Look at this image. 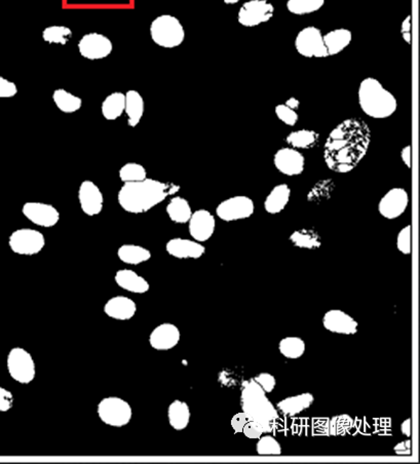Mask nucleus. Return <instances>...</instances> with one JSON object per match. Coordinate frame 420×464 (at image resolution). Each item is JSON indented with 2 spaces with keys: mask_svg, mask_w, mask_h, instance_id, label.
<instances>
[{
  "mask_svg": "<svg viewBox=\"0 0 420 464\" xmlns=\"http://www.w3.org/2000/svg\"><path fill=\"white\" fill-rule=\"evenodd\" d=\"M274 112H276V117L286 126H294L298 122V113H297L296 110L292 109L289 106L286 105V104H280V105L276 106Z\"/></svg>",
  "mask_w": 420,
  "mask_h": 464,
  "instance_id": "obj_41",
  "label": "nucleus"
},
{
  "mask_svg": "<svg viewBox=\"0 0 420 464\" xmlns=\"http://www.w3.org/2000/svg\"><path fill=\"white\" fill-rule=\"evenodd\" d=\"M256 452L262 456H278L281 454V446L274 436H262L258 438Z\"/></svg>",
  "mask_w": 420,
  "mask_h": 464,
  "instance_id": "obj_40",
  "label": "nucleus"
},
{
  "mask_svg": "<svg viewBox=\"0 0 420 464\" xmlns=\"http://www.w3.org/2000/svg\"><path fill=\"white\" fill-rule=\"evenodd\" d=\"M401 34L404 41L410 45L411 43V16H407L406 19L402 22Z\"/></svg>",
  "mask_w": 420,
  "mask_h": 464,
  "instance_id": "obj_48",
  "label": "nucleus"
},
{
  "mask_svg": "<svg viewBox=\"0 0 420 464\" xmlns=\"http://www.w3.org/2000/svg\"><path fill=\"white\" fill-rule=\"evenodd\" d=\"M323 325L327 331L339 335H355L359 324L352 316L340 309H331L323 316Z\"/></svg>",
  "mask_w": 420,
  "mask_h": 464,
  "instance_id": "obj_18",
  "label": "nucleus"
},
{
  "mask_svg": "<svg viewBox=\"0 0 420 464\" xmlns=\"http://www.w3.org/2000/svg\"><path fill=\"white\" fill-rule=\"evenodd\" d=\"M25 218L39 227L50 228L60 220L59 211L50 204L41 202H27L22 207Z\"/></svg>",
  "mask_w": 420,
  "mask_h": 464,
  "instance_id": "obj_13",
  "label": "nucleus"
},
{
  "mask_svg": "<svg viewBox=\"0 0 420 464\" xmlns=\"http://www.w3.org/2000/svg\"><path fill=\"white\" fill-rule=\"evenodd\" d=\"M409 204L407 191L401 187H394L387 191L378 203V212L383 218L394 220L405 213Z\"/></svg>",
  "mask_w": 420,
  "mask_h": 464,
  "instance_id": "obj_14",
  "label": "nucleus"
},
{
  "mask_svg": "<svg viewBox=\"0 0 420 464\" xmlns=\"http://www.w3.org/2000/svg\"><path fill=\"white\" fill-rule=\"evenodd\" d=\"M254 211L255 205L249 196L237 195L221 202L217 207L216 215L225 222H234L250 218Z\"/></svg>",
  "mask_w": 420,
  "mask_h": 464,
  "instance_id": "obj_10",
  "label": "nucleus"
},
{
  "mask_svg": "<svg viewBox=\"0 0 420 464\" xmlns=\"http://www.w3.org/2000/svg\"><path fill=\"white\" fill-rule=\"evenodd\" d=\"M18 94L17 85L0 76V99L13 98Z\"/></svg>",
  "mask_w": 420,
  "mask_h": 464,
  "instance_id": "obj_44",
  "label": "nucleus"
},
{
  "mask_svg": "<svg viewBox=\"0 0 420 464\" xmlns=\"http://www.w3.org/2000/svg\"><path fill=\"white\" fill-rule=\"evenodd\" d=\"M9 246L14 253L22 256L38 255L45 247V237L38 230L20 228L9 237Z\"/></svg>",
  "mask_w": 420,
  "mask_h": 464,
  "instance_id": "obj_8",
  "label": "nucleus"
},
{
  "mask_svg": "<svg viewBox=\"0 0 420 464\" xmlns=\"http://www.w3.org/2000/svg\"><path fill=\"white\" fill-rule=\"evenodd\" d=\"M71 38H72V31L66 26L55 25V26L47 27L43 31V41L53 45H65Z\"/></svg>",
  "mask_w": 420,
  "mask_h": 464,
  "instance_id": "obj_39",
  "label": "nucleus"
},
{
  "mask_svg": "<svg viewBox=\"0 0 420 464\" xmlns=\"http://www.w3.org/2000/svg\"><path fill=\"white\" fill-rule=\"evenodd\" d=\"M53 101L58 109L64 113H75L82 108V99L64 89H58L53 93Z\"/></svg>",
  "mask_w": 420,
  "mask_h": 464,
  "instance_id": "obj_33",
  "label": "nucleus"
},
{
  "mask_svg": "<svg viewBox=\"0 0 420 464\" xmlns=\"http://www.w3.org/2000/svg\"><path fill=\"white\" fill-rule=\"evenodd\" d=\"M168 218L176 224L188 223L193 212L188 200L181 196L173 195L166 207Z\"/></svg>",
  "mask_w": 420,
  "mask_h": 464,
  "instance_id": "obj_30",
  "label": "nucleus"
},
{
  "mask_svg": "<svg viewBox=\"0 0 420 464\" xmlns=\"http://www.w3.org/2000/svg\"><path fill=\"white\" fill-rule=\"evenodd\" d=\"M241 406L248 419L259 424L264 433L274 431L279 419L278 410L253 378L242 384Z\"/></svg>",
  "mask_w": 420,
  "mask_h": 464,
  "instance_id": "obj_3",
  "label": "nucleus"
},
{
  "mask_svg": "<svg viewBox=\"0 0 420 464\" xmlns=\"http://www.w3.org/2000/svg\"><path fill=\"white\" fill-rule=\"evenodd\" d=\"M335 188V183L332 179L320 180L308 193V202L318 205L330 200Z\"/></svg>",
  "mask_w": 420,
  "mask_h": 464,
  "instance_id": "obj_35",
  "label": "nucleus"
},
{
  "mask_svg": "<svg viewBox=\"0 0 420 464\" xmlns=\"http://www.w3.org/2000/svg\"><path fill=\"white\" fill-rule=\"evenodd\" d=\"M223 2L226 4H235L237 2L241 1V0H222Z\"/></svg>",
  "mask_w": 420,
  "mask_h": 464,
  "instance_id": "obj_53",
  "label": "nucleus"
},
{
  "mask_svg": "<svg viewBox=\"0 0 420 464\" xmlns=\"http://www.w3.org/2000/svg\"><path fill=\"white\" fill-rule=\"evenodd\" d=\"M328 56L340 54L352 43V34L348 29L338 28L331 30L323 36Z\"/></svg>",
  "mask_w": 420,
  "mask_h": 464,
  "instance_id": "obj_26",
  "label": "nucleus"
},
{
  "mask_svg": "<svg viewBox=\"0 0 420 464\" xmlns=\"http://www.w3.org/2000/svg\"><path fill=\"white\" fill-rule=\"evenodd\" d=\"M14 405V396L10 390L0 387V412H8Z\"/></svg>",
  "mask_w": 420,
  "mask_h": 464,
  "instance_id": "obj_45",
  "label": "nucleus"
},
{
  "mask_svg": "<svg viewBox=\"0 0 420 464\" xmlns=\"http://www.w3.org/2000/svg\"><path fill=\"white\" fill-rule=\"evenodd\" d=\"M190 409L185 401L175 399L168 408V420L175 431H183L190 422Z\"/></svg>",
  "mask_w": 420,
  "mask_h": 464,
  "instance_id": "obj_27",
  "label": "nucleus"
},
{
  "mask_svg": "<svg viewBox=\"0 0 420 464\" xmlns=\"http://www.w3.org/2000/svg\"><path fill=\"white\" fill-rule=\"evenodd\" d=\"M371 143V130L363 119L341 122L328 136L324 145L327 167L339 174L354 170L363 161Z\"/></svg>",
  "mask_w": 420,
  "mask_h": 464,
  "instance_id": "obj_1",
  "label": "nucleus"
},
{
  "mask_svg": "<svg viewBox=\"0 0 420 464\" xmlns=\"http://www.w3.org/2000/svg\"><path fill=\"white\" fill-rule=\"evenodd\" d=\"M243 433L247 438H252V440H255V438L256 440H258L260 436H263L264 431H263V429L259 424L249 420V421L247 422L246 426H244Z\"/></svg>",
  "mask_w": 420,
  "mask_h": 464,
  "instance_id": "obj_46",
  "label": "nucleus"
},
{
  "mask_svg": "<svg viewBox=\"0 0 420 464\" xmlns=\"http://www.w3.org/2000/svg\"><path fill=\"white\" fill-rule=\"evenodd\" d=\"M9 374L21 384H29L36 375V362L26 350L15 347L9 352L6 359Z\"/></svg>",
  "mask_w": 420,
  "mask_h": 464,
  "instance_id": "obj_7",
  "label": "nucleus"
},
{
  "mask_svg": "<svg viewBox=\"0 0 420 464\" xmlns=\"http://www.w3.org/2000/svg\"><path fill=\"white\" fill-rule=\"evenodd\" d=\"M114 281L122 290L134 294H144L150 288L149 281L131 269L119 270L115 274Z\"/></svg>",
  "mask_w": 420,
  "mask_h": 464,
  "instance_id": "obj_23",
  "label": "nucleus"
},
{
  "mask_svg": "<svg viewBox=\"0 0 420 464\" xmlns=\"http://www.w3.org/2000/svg\"><path fill=\"white\" fill-rule=\"evenodd\" d=\"M249 421L248 417L244 412L237 413L232 420V426L235 433H243L244 426Z\"/></svg>",
  "mask_w": 420,
  "mask_h": 464,
  "instance_id": "obj_47",
  "label": "nucleus"
},
{
  "mask_svg": "<svg viewBox=\"0 0 420 464\" xmlns=\"http://www.w3.org/2000/svg\"><path fill=\"white\" fill-rule=\"evenodd\" d=\"M179 190L180 186L176 184L146 178L142 181L124 183L117 193V202L126 213L144 214Z\"/></svg>",
  "mask_w": 420,
  "mask_h": 464,
  "instance_id": "obj_2",
  "label": "nucleus"
},
{
  "mask_svg": "<svg viewBox=\"0 0 420 464\" xmlns=\"http://www.w3.org/2000/svg\"><path fill=\"white\" fill-rule=\"evenodd\" d=\"M324 4L325 0H288L287 9L293 15L303 16L320 11Z\"/></svg>",
  "mask_w": 420,
  "mask_h": 464,
  "instance_id": "obj_36",
  "label": "nucleus"
},
{
  "mask_svg": "<svg viewBox=\"0 0 420 464\" xmlns=\"http://www.w3.org/2000/svg\"><path fill=\"white\" fill-rule=\"evenodd\" d=\"M357 100L362 112L374 119L391 117L398 108L396 97L374 77L362 80L357 91Z\"/></svg>",
  "mask_w": 420,
  "mask_h": 464,
  "instance_id": "obj_4",
  "label": "nucleus"
},
{
  "mask_svg": "<svg viewBox=\"0 0 420 464\" xmlns=\"http://www.w3.org/2000/svg\"><path fill=\"white\" fill-rule=\"evenodd\" d=\"M286 105L289 106L290 108H292V109L297 110L299 108L300 106V102L298 99L294 98V97H292V98L288 99L287 102L285 103Z\"/></svg>",
  "mask_w": 420,
  "mask_h": 464,
  "instance_id": "obj_52",
  "label": "nucleus"
},
{
  "mask_svg": "<svg viewBox=\"0 0 420 464\" xmlns=\"http://www.w3.org/2000/svg\"><path fill=\"white\" fill-rule=\"evenodd\" d=\"M180 336L181 334L177 325L163 323L154 328V331L150 333L149 344L154 350L165 352L176 347L180 341Z\"/></svg>",
  "mask_w": 420,
  "mask_h": 464,
  "instance_id": "obj_20",
  "label": "nucleus"
},
{
  "mask_svg": "<svg viewBox=\"0 0 420 464\" xmlns=\"http://www.w3.org/2000/svg\"><path fill=\"white\" fill-rule=\"evenodd\" d=\"M78 52L92 61L105 59L112 53L113 45L109 38L97 32L85 34L78 41Z\"/></svg>",
  "mask_w": 420,
  "mask_h": 464,
  "instance_id": "obj_12",
  "label": "nucleus"
},
{
  "mask_svg": "<svg viewBox=\"0 0 420 464\" xmlns=\"http://www.w3.org/2000/svg\"><path fill=\"white\" fill-rule=\"evenodd\" d=\"M119 177L122 183L142 181L147 178V171L141 163H126L119 168Z\"/></svg>",
  "mask_w": 420,
  "mask_h": 464,
  "instance_id": "obj_37",
  "label": "nucleus"
},
{
  "mask_svg": "<svg viewBox=\"0 0 420 464\" xmlns=\"http://www.w3.org/2000/svg\"><path fill=\"white\" fill-rule=\"evenodd\" d=\"M401 433H403L404 436H408V438L411 436V420L409 418L406 419L405 421L402 422Z\"/></svg>",
  "mask_w": 420,
  "mask_h": 464,
  "instance_id": "obj_51",
  "label": "nucleus"
},
{
  "mask_svg": "<svg viewBox=\"0 0 420 464\" xmlns=\"http://www.w3.org/2000/svg\"><path fill=\"white\" fill-rule=\"evenodd\" d=\"M274 167L279 172L288 177L299 176L306 168L303 154L292 147H284L274 156Z\"/></svg>",
  "mask_w": 420,
  "mask_h": 464,
  "instance_id": "obj_16",
  "label": "nucleus"
},
{
  "mask_svg": "<svg viewBox=\"0 0 420 464\" xmlns=\"http://www.w3.org/2000/svg\"><path fill=\"white\" fill-rule=\"evenodd\" d=\"M124 112L130 128H136L140 124L145 112V102L139 92L130 90L126 92Z\"/></svg>",
  "mask_w": 420,
  "mask_h": 464,
  "instance_id": "obj_25",
  "label": "nucleus"
},
{
  "mask_svg": "<svg viewBox=\"0 0 420 464\" xmlns=\"http://www.w3.org/2000/svg\"><path fill=\"white\" fill-rule=\"evenodd\" d=\"M401 158H402V161H403V163H405L406 167H407L408 168H411V146H410V145H408V146L404 147V149H402Z\"/></svg>",
  "mask_w": 420,
  "mask_h": 464,
  "instance_id": "obj_50",
  "label": "nucleus"
},
{
  "mask_svg": "<svg viewBox=\"0 0 420 464\" xmlns=\"http://www.w3.org/2000/svg\"><path fill=\"white\" fill-rule=\"evenodd\" d=\"M137 306L131 298L115 296L110 298L104 306L106 315L117 320H129L136 315Z\"/></svg>",
  "mask_w": 420,
  "mask_h": 464,
  "instance_id": "obj_21",
  "label": "nucleus"
},
{
  "mask_svg": "<svg viewBox=\"0 0 420 464\" xmlns=\"http://www.w3.org/2000/svg\"><path fill=\"white\" fill-rule=\"evenodd\" d=\"M318 134L313 130H297L291 131L286 137V143L294 149L308 150L313 149L318 142Z\"/></svg>",
  "mask_w": 420,
  "mask_h": 464,
  "instance_id": "obj_32",
  "label": "nucleus"
},
{
  "mask_svg": "<svg viewBox=\"0 0 420 464\" xmlns=\"http://www.w3.org/2000/svg\"><path fill=\"white\" fill-rule=\"evenodd\" d=\"M126 105V95L121 92H115L108 95L102 104H101V112L106 121H117L124 112Z\"/></svg>",
  "mask_w": 420,
  "mask_h": 464,
  "instance_id": "obj_31",
  "label": "nucleus"
},
{
  "mask_svg": "<svg viewBox=\"0 0 420 464\" xmlns=\"http://www.w3.org/2000/svg\"><path fill=\"white\" fill-rule=\"evenodd\" d=\"M97 413L103 423L112 427L128 426L133 416L130 404L117 396H108L103 399L98 404Z\"/></svg>",
  "mask_w": 420,
  "mask_h": 464,
  "instance_id": "obj_6",
  "label": "nucleus"
},
{
  "mask_svg": "<svg viewBox=\"0 0 420 464\" xmlns=\"http://www.w3.org/2000/svg\"><path fill=\"white\" fill-rule=\"evenodd\" d=\"M216 220L211 212L200 209L193 212L188 221L189 234L195 241L205 242L215 232Z\"/></svg>",
  "mask_w": 420,
  "mask_h": 464,
  "instance_id": "obj_17",
  "label": "nucleus"
},
{
  "mask_svg": "<svg viewBox=\"0 0 420 464\" xmlns=\"http://www.w3.org/2000/svg\"><path fill=\"white\" fill-rule=\"evenodd\" d=\"M313 403H315V396L309 392H304L298 396L281 399L276 408L284 416L293 417L308 410Z\"/></svg>",
  "mask_w": 420,
  "mask_h": 464,
  "instance_id": "obj_22",
  "label": "nucleus"
},
{
  "mask_svg": "<svg viewBox=\"0 0 420 464\" xmlns=\"http://www.w3.org/2000/svg\"><path fill=\"white\" fill-rule=\"evenodd\" d=\"M394 453L400 456H408L411 455V441L406 440L399 443L394 447Z\"/></svg>",
  "mask_w": 420,
  "mask_h": 464,
  "instance_id": "obj_49",
  "label": "nucleus"
},
{
  "mask_svg": "<svg viewBox=\"0 0 420 464\" xmlns=\"http://www.w3.org/2000/svg\"><path fill=\"white\" fill-rule=\"evenodd\" d=\"M295 48L306 58L328 57L322 31L317 27L308 26L299 31L295 38Z\"/></svg>",
  "mask_w": 420,
  "mask_h": 464,
  "instance_id": "obj_11",
  "label": "nucleus"
},
{
  "mask_svg": "<svg viewBox=\"0 0 420 464\" xmlns=\"http://www.w3.org/2000/svg\"><path fill=\"white\" fill-rule=\"evenodd\" d=\"M274 14V6L269 0H249L239 9L237 20L242 26L252 28L269 22Z\"/></svg>",
  "mask_w": 420,
  "mask_h": 464,
  "instance_id": "obj_9",
  "label": "nucleus"
},
{
  "mask_svg": "<svg viewBox=\"0 0 420 464\" xmlns=\"http://www.w3.org/2000/svg\"><path fill=\"white\" fill-rule=\"evenodd\" d=\"M166 251L168 255L177 259H200L204 255L205 249L202 242L195 239L175 237L167 242Z\"/></svg>",
  "mask_w": 420,
  "mask_h": 464,
  "instance_id": "obj_19",
  "label": "nucleus"
},
{
  "mask_svg": "<svg viewBox=\"0 0 420 464\" xmlns=\"http://www.w3.org/2000/svg\"><path fill=\"white\" fill-rule=\"evenodd\" d=\"M397 248L404 255L411 253V226L408 225L401 230L397 237Z\"/></svg>",
  "mask_w": 420,
  "mask_h": 464,
  "instance_id": "obj_42",
  "label": "nucleus"
},
{
  "mask_svg": "<svg viewBox=\"0 0 420 464\" xmlns=\"http://www.w3.org/2000/svg\"><path fill=\"white\" fill-rule=\"evenodd\" d=\"M117 257L129 265H140L151 258V252L139 244H126L119 247Z\"/></svg>",
  "mask_w": 420,
  "mask_h": 464,
  "instance_id": "obj_28",
  "label": "nucleus"
},
{
  "mask_svg": "<svg viewBox=\"0 0 420 464\" xmlns=\"http://www.w3.org/2000/svg\"><path fill=\"white\" fill-rule=\"evenodd\" d=\"M150 36L158 47L174 48L179 47L185 39L183 25L174 16L161 15L152 21Z\"/></svg>",
  "mask_w": 420,
  "mask_h": 464,
  "instance_id": "obj_5",
  "label": "nucleus"
},
{
  "mask_svg": "<svg viewBox=\"0 0 420 464\" xmlns=\"http://www.w3.org/2000/svg\"><path fill=\"white\" fill-rule=\"evenodd\" d=\"M266 394H271L276 389V377L269 373H260L253 378Z\"/></svg>",
  "mask_w": 420,
  "mask_h": 464,
  "instance_id": "obj_43",
  "label": "nucleus"
},
{
  "mask_svg": "<svg viewBox=\"0 0 420 464\" xmlns=\"http://www.w3.org/2000/svg\"><path fill=\"white\" fill-rule=\"evenodd\" d=\"M354 427V419L348 414L337 415L328 421V435L343 436Z\"/></svg>",
  "mask_w": 420,
  "mask_h": 464,
  "instance_id": "obj_38",
  "label": "nucleus"
},
{
  "mask_svg": "<svg viewBox=\"0 0 420 464\" xmlns=\"http://www.w3.org/2000/svg\"><path fill=\"white\" fill-rule=\"evenodd\" d=\"M78 203L82 213L89 217L102 213L104 195L100 187L91 180H85L78 188Z\"/></svg>",
  "mask_w": 420,
  "mask_h": 464,
  "instance_id": "obj_15",
  "label": "nucleus"
},
{
  "mask_svg": "<svg viewBox=\"0 0 420 464\" xmlns=\"http://www.w3.org/2000/svg\"><path fill=\"white\" fill-rule=\"evenodd\" d=\"M291 188L287 184H279L271 189L264 200V209L269 214H280L289 204Z\"/></svg>",
  "mask_w": 420,
  "mask_h": 464,
  "instance_id": "obj_24",
  "label": "nucleus"
},
{
  "mask_svg": "<svg viewBox=\"0 0 420 464\" xmlns=\"http://www.w3.org/2000/svg\"><path fill=\"white\" fill-rule=\"evenodd\" d=\"M281 355L289 360H297L306 353V344L300 337H285L279 343Z\"/></svg>",
  "mask_w": 420,
  "mask_h": 464,
  "instance_id": "obj_34",
  "label": "nucleus"
},
{
  "mask_svg": "<svg viewBox=\"0 0 420 464\" xmlns=\"http://www.w3.org/2000/svg\"><path fill=\"white\" fill-rule=\"evenodd\" d=\"M293 246L303 250H318L322 247V237L313 228H302L295 230L289 237Z\"/></svg>",
  "mask_w": 420,
  "mask_h": 464,
  "instance_id": "obj_29",
  "label": "nucleus"
}]
</instances>
